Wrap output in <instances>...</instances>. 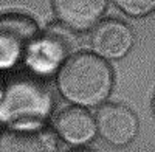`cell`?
Wrapping results in <instances>:
<instances>
[{"label": "cell", "instance_id": "5b68a950", "mask_svg": "<svg viewBox=\"0 0 155 152\" xmlns=\"http://www.w3.org/2000/svg\"><path fill=\"white\" fill-rule=\"evenodd\" d=\"M0 152H58V140L42 121L12 123L0 132Z\"/></svg>", "mask_w": 155, "mask_h": 152}, {"label": "cell", "instance_id": "277c9868", "mask_svg": "<svg viewBox=\"0 0 155 152\" xmlns=\"http://www.w3.org/2000/svg\"><path fill=\"white\" fill-rule=\"evenodd\" d=\"M39 30L37 22L23 12L0 14V70L14 68L25 61Z\"/></svg>", "mask_w": 155, "mask_h": 152}, {"label": "cell", "instance_id": "3957f363", "mask_svg": "<svg viewBox=\"0 0 155 152\" xmlns=\"http://www.w3.org/2000/svg\"><path fill=\"white\" fill-rule=\"evenodd\" d=\"M78 48L79 42L74 31L59 22L50 23L47 28L39 30L23 62L30 71L39 76H47L58 71L70 56L78 53Z\"/></svg>", "mask_w": 155, "mask_h": 152}, {"label": "cell", "instance_id": "9c48e42d", "mask_svg": "<svg viewBox=\"0 0 155 152\" xmlns=\"http://www.w3.org/2000/svg\"><path fill=\"white\" fill-rule=\"evenodd\" d=\"M54 134L70 146H85L96 137L95 117L87 109L71 106L61 110L53 120Z\"/></svg>", "mask_w": 155, "mask_h": 152}, {"label": "cell", "instance_id": "6da1fadb", "mask_svg": "<svg viewBox=\"0 0 155 152\" xmlns=\"http://www.w3.org/2000/svg\"><path fill=\"white\" fill-rule=\"evenodd\" d=\"M115 76L110 64L95 53L78 51L56 71L59 93L73 106H102L112 93Z\"/></svg>", "mask_w": 155, "mask_h": 152}, {"label": "cell", "instance_id": "8fae6325", "mask_svg": "<svg viewBox=\"0 0 155 152\" xmlns=\"http://www.w3.org/2000/svg\"><path fill=\"white\" fill-rule=\"evenodd\" d=\"M152 113H153V117H155V96L152 99Z\"/></svg>", "mask_w": 155, "mask_h": 152}, {"label": "cell", "instance_id": "8992f818", "mask_svg": "<svg viewBox=\"0 0 155 152\" xmlns=\"http://www.w3.org/2000/svg\"><path fill=\"white\" fill-rule=\"evenodd\" d=\"M135 44V34L130 25L118 19H101L90 30L92 53L106 61L126 58Z\"/></svg>", "mask_w": 155, "mask_h": 152}, {"label": "cell", "instance_id": "7a4b0ae2", "mask_svg": "<svg viewBox=\"0 0 155 152\" xmlns=\"http://www.w3.org/2000/svg\"><path fill=\"white\" fill-rule=\"evenodd\" d=\"M53 109L48 85L33 71H17L6 79L0 93V121H42Z\"/></svg>", "mask_w": 155, "mask_h": 152}, {"label": "cell", "instance_id": "ba28073f", "mask_svg": "<svg viewBox=\"0 0 155 152\" xmlns=\"http://www.w3.org/2000/svg\"><path fill=\"white\" fill-rule=\"evenodd\" d=\"M110 0H51L59 23L74 33L90 31L104 17Z\"/></svg>", "mask_w": 155, "mask_h": 152}, {"label": "cell", "instance_id": "30bf717a", "mask_svg": "<svg viewBox=\"0 0 155 152\" xmlns=\"http://www.w3.org/2000/svg\"><path fill=\"white\" fill-rule=\"evenodd\" d=\"M113 3L129 17H146L155 12V0H113Z\"/></svg>", "mask_w": 155, "mask_h": 152}, {"label": "cell", "instance_id": "52a82bcc", "mask_svg": "<svg viewBox=\"0 0 155 152\" xmlns=\"http://www.w3.org/2000/svg\"><path fill=\"white\" fill-rule=\"evenodd\" d=\"M96 132L106 143L123 147L130 144L140 131L138 117L123 104H102L96 112Z\"/></svg>", "mask_w": 155, "mask_h": 152}, {"label": "cell", "instance_id": "7c38bea8", "mask_svg": "<svg viewBox=\"0 0 155 152\" xmlns=\"http://www.w3.org/2000/svg\"><path fill=\"white\" fill-rule=\"evenodd\" d=\"M71 152H92V150H87V149H78V150H71Z\"/></svg>", "mask_w": 155, "mask_h": 152}]
</instances>
